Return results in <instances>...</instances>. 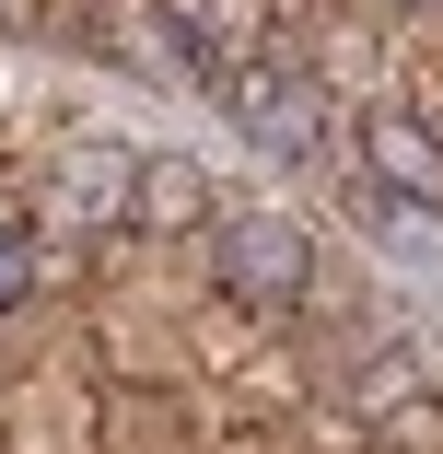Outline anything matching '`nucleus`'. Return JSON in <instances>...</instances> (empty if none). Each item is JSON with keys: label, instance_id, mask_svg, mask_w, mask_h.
<instances>
[{"label": "nucleus", "instance_id": "nucleus-6", "mask_svg": "<svg viewBox=\"0 0 443 454\" xmlns=\"http://www.w3.org/2000/svg\"><path fill=\"white\" fill-rule=\"evenodd\" d=\"M374 233H385V256L408 268V280H443V199H397Z\"/></svg>", "mask_w": 443, "mask_h": 454}, {"label": "nucleus", "instance_id": "nucleus-4", "mask_svg": "<svg viewBox=\"0 0 443 454\" xmlns=\"http://www.w3.org/2000/svg\"><path fill=\"white\" fill-rule=\"evenodd\" d=\"M129 222H140V233H210V175H199L187 152H152L140 187H129Z\"/></svg>", "mask_w": 443, "mask_h": 454}, {"label": "nucleus", "instance_id": "nucleus-3", "mask_svg": "<svg viewBox=\"0 0 443 454\" xmlns=\"http://www.w3.org/2000/svg\"><path fill=\"white\" fill-rule=\"evenodd\" d=\"M129 187H140L129 152H70V163L47 175V210H59L70 233H117V222H129Z\"/></svg>", "mask_w": 443, "mask_h": 454}, {"label": "nucleus", "instance_id": "nucleus-2", "mask_svg": "<svg viewBox=\"0 0 443 454\" xmlns=\"http://www.w3.org/2000/svg\"><path fill=\"white\" fill-rule=\"evenodd\" d=\"M199 94H222V117H245L257 152H315L327 140V94L304 70H281V59H210Z\"/></svg>", "mask_w": 443, "mask_h": 454}, {"label": "nucleus", "instance_id": "nucleus-7", "mask_svg": "<svg viewBox=\"0 0 443 454\" xmlns=\"http://www.w3.org/2000/svg\"><path fill=\"white\" fill-rule=\"evenodd\" d=\"M36 268H47V256H36V222H24V210H0V315L36 303Z\"/></svg>", "mask_w": 443, "mask_h": 454}, {"label": "nucleus", "instance_id": "nucleus-1", "mask_svg": "<svg viewBox=\"0 0 443 454\" xmlns=\"http://www.w3.org/2000/svg\"><path fill=\"white\" fill-rule=\"evenodd\" d=\"M210 280L245 315H292L315 292V245H304L292 210H210Z\"/></svg>", "mask_w": 443, "mask_h": 454}, {"label": "nucleus", "instance_id": "nucleus-5", "mask_svg": "<svg viewBox=\"0 0 443 454\" xmlns=\"http://www.w3.org/2000/svg\"><path fill=\"white\" fill-rule=\"evenodd\" d=\"M362 163L385 175L397 199H443V140H431L420 117H374V129H362Z\"/></svg>", "mask_w": 443, "mask_h": 454}]
</instances>
